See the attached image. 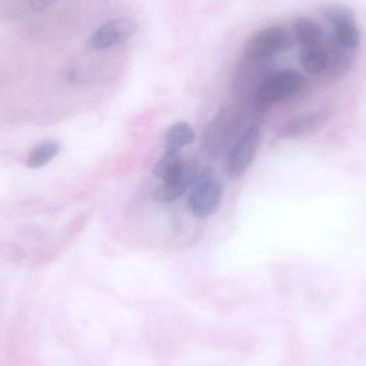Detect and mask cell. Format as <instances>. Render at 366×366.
Masks as SVG:
<instances>
[{
  "label": "cell",
  "mask_w": 366,
  "mask_h": 366,
  "mask_svg": "<svg viewBox=\"0 0 366 366\" xmlns=\"http://www.w3.org/2000/svg\"><path fill=\"white\" fill-rule=\"evenodd\" d=\"M245 116L230 106L222 107L214 119L209 122L205 132H203V148L211 155H219L245 131Z\"/></svg>",
  "instance_id": "1"
},
{
  "label": "cell",
  "mask_w": 366,
  "mask_h": 366,
  "mask_svg": "<svg viewBox=\"0 0 366 366\" xmlns=\"http://www.w3.org/2000/svg\"><path fill=\"white\" fill-rule=\"evenodd\" d=\"M222 199V183L212 169H200L189 189L188 207L193 216L208 218L214 215Z\"/></svg>",
  "instance_id": "2"
},
{
  "label": "cell",
  "mask_w": 366,
  "mask_h": 366,
  "mask_svg": "<svg viewBox=\"0 0 366 366\" xmlns=\"http://www.w3.org/2000/svg\"><path fill=\"white\" fill-rule=\"evenodd\" d=\"M303 86L305 79L296 70H279L265 77L252 99L258 107H268L301 92Z\"/></svg>",
  "instance_id": "3"
},
{
  "label": "cell",
  "mask_w": 366,
  "mask_h": 366,
  "mask_svg": "<svg viewBox=\"0 0 366 366\" xmlns=\"http://www.w3.org/2000/svg\"><path fill=\"white\" fill-rule=\"evenodd\" d=\"M261 140V129L256 125L248 126L235 140L226 159V172L232 179L243 176L249 169L259 149Z\"/></svg>",
  "instance_id": "4"
},
{
  "label": "cell",
  "mask_w": 366,
  "mask_h": 366,
  "mask_svg": "<svg viewBox=\"0 0 366 366\" xmlns=\"http://www.w3.org/2000/svg\"><path fill=\"white\" fill-rule=\"evenodd\" d=\"M292 46L288 30L282 26H270L252 36L245 46V58L255 60H269L277 53Z\"/></svg>",
  "instance_id": "5"
},
{
  "label": "cell",
  "mask_w": 366,
  "mask_h": 366,
  "mask_svg": "<svg viewBox=\"0 0 366 366\" xmlns=\"http://www.w3.org/2000/svg\"><path fill=\"white\" fill-rule=\"evenodd\" d=\"M138 30V25L131 18H117L99 26L88 39V48L92 51H107L131 39Z\"/></svg>",
  "instance_id": "6"
},
{
  "label": "cell",
  "mask_w": 366,
  "mask_h": 366,
  "mask_svg": "<svg viewBox=\"0 0 366 366\" xmlns=\"http://www.w3.org/2000/svg\"><path fill=\"white\" fill-rule=\"evenodd\" d=\"M199 171L200 168L197 165V162L183 160L179 169L168 179L162 181V185L156 188L155 199L162 203H171L178 200L190 189Z\"/></svg>",
  "instance_id": "7"
},
{
  "label": "cell",
  "mask_w": 366,
  "mask_h": 366,
  "mask_svg": "<svg viewBox=\"0 0 366 366\" xmlns=\"http://www.w3.org/2000/svg\"><path fill=\"white\" fill-rule=\"evenodd\" d=\"M329 117L331 113L327 110H318L313 113H306L303 116L295 117L282 126V129L279 131V138L301 139L308 135H312L327 125Z\"/></svg>",
  "instance_id": "8"
},
{
  "label": "cell",
  "mask_w": 366,
  "mask_h": 366,
  "mask_svg": "<svg viewBox=\"0 0 366 366\" xmlns=\"http://www.w3.org/2000/svg\"><path fill=\"white\" fill-rule=\"evenodd\" d=\"M301 66L311 74L323 73L328 67V53L322 44L312 46H302L299 53Z\"/></svg>",
  "instance_id": "9"
},
{
  "label": "cell",
  "mask_w": 366,
  "mask_h": 366,
  "mask_svg": "<svg viewBox=\"0 0 366 366\" xmlns=\"http://www.w3.org/2000/svg\"><path fill=\"white\" fill-rule=\"evenodd\" d=\"M294 34L302 46H312L322 44L323 29L312 19L298 18L294 22Z\"/></svg>",
  "instance_id": "10"
},
{
  "label": "cell",
  "mask_w": 366,
  "mask_h": 366,
  "mask_svg": "<svg viewBox=\"0 0 366 366\" xmlns=\"http://www.w3.org/2000/svg\"><path fill=\"white\" fill-rule=\"evenodd\" d=\"M195 140V131L188 122H178L172 125L165 133L166 150L179 152L182 148L189 146Z\"/></svg>",
  "instance_id": "11"
},
{
  "label": "cell",
  "mask_w": 366,
  "mask_h": 366,
  "mask_svg": "<svg viewBox=\"0 0 366 366\" xmlns=\"http://www.w3.org/2000/svg\"><path fill=\"white\" fill-rule=\"evenodd\" d=\"M60 145L55 140H44L36 145L27 157V166L32 169L44 168L59 155Z\"/></svg>",
  "instance_id": "12"
},
{
  "label": "cell",
  "mask_w": 366,
  "mask_h": 366,
  "mask_svg": "<svg viewBox=\"0 0 366 366\" xmlns=\"http://www.w3.org/2000/svg\"><path fill=\"white\" fill-rule=\"evenodd\" d=\"M335 42L345 49H356L360 42V32L355 20H345L334 25Z\"/></svg>",
  "instance_id": "13"
},
{
  "label": "cell",
  "mask_w": 366,
  "mask_h": 366,
  "mask_svg": "<svg viewBox=\"0 0 366 366\" xmlns=\"http://www.w3.org/2000/svg\"><path fill=\"white\" fill-rule=\"evenodd\" d=\"M182 162H183V159L179 155V152L165 150V155L156 162V165L153 168V174L157 179L165 181L179 169Z\"/></svg>",
  "instance_id": "14"
},
{
  "label": "cell",
  "mask_w": 366,
  "mask_h": 366,
  "mask_svg": "<svg viewBox=\"0 0 366 366\" xmlns=\"http://www.w3.org/2000/svg\"><path fill=\"white\" fill-rule=\"evenodd\" d=\"M322 15L323 18L327 19L332 26L339 23V22H345V20H355V13L351 8H348L346 5L342 4H332V5H327L322 9Z\"/></svg>",
  "instance_id": "15"
}]
</instances>
